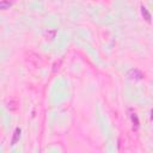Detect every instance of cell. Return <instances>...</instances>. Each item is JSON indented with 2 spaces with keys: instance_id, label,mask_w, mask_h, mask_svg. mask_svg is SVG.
<instances>
[{
  "instance_id": "2",
  "label": "cell",
  "mask_w": 153,
  "mask_h": 153,
  "mask_svg": "<svg viewBox=\"0 0 153 153\" xmlns=\"http://www.w3.org/2000/svg\"><path fill=\"white\" fill-rule=\"evenodd\" d=\"M129 117H130L131 123H133V129L134 130H137L139 129V126H140V121H139V117H137L136 112L129 110Z\"/></svg>"
},
{
  "instance_id": "3",
  "label": "cell",
  "mask_w": 153,
  "mask_h": 153,
  "mask_svg": "<svg viewBox=\"0 0 153 153\" xmlns=\"http://www.w3.org/2000/svg\"><path fill=\"white\" fill-rule=\"evenodd\" d=\"M6 106H7V109L10 111H16L18 109V102L14 100V99H12V100H10V102L6 103Z\"/></svg>"
},
{
  "instance_id": "5",
  "label": "cell",
  "mask_w": 153,
  "mask_h": 153,
  "mask_svg": "<svg viewBox=\"0 0 153 153\" xmlns=\"http://www.w3.org/2000/svg\"><path fill=\"white\" fill-rule=\"evenodd\" d=\"M44 37L47 38V39H49V41H53L54 38H55V36H56V30H47V31H44Z\"/></svg>"
},
{
  "instance_id": "7",
  "label": "cell",
  "mask_w": 153,
  "mask_h": 153,
  "mask_svg": "<svg viewBox=\"0 0 153 153\" xmlns=\"http://www.w3.org/2000/svg\"><path fill=\"white\" fill-rule=\"evenodd\" d=\"M13 1H10V0H1L0 1V10H7L12 6Z\"/></svg>"
},
{
  "instance_id": "4",
  "label": "cell",
  "mask_w": 153,
  "mask_h": 153,
  "mask_svg": "<svg viewBox=\"0 0 153 153\" xmlns=\"http://www.w3.org/2000/svg\"><path fill=\"white\" fill-rule=\"evenodd\" d=\"M20 133H22L20 128H16V130H14V133H13L12 141H11V143H12V145H16V143L19 141V139H20Z\"/></svg>"
},
{
  "instance_id": "6",
  "label": "cell",
  "mask_w": 153,
  "mask_h": 153,
  "mask_svg": "<svg viewBox=\"0 0 153 153\" xmlns=\"http://www.w3.org/2000/svg\"><path fill=\"white\" fill-rule=\"evenodd\" d=\"M141 13L143 16V19L147 22V23H151V14L148 12V10L145 7V6H141Z\"/></svg>"
},
{
  "instance_id": "1",
  "label": "cell",
  "mask_w": 153,
  "mask_h": 153,
  "mask_svg": "<svg viewBox=\"0 0 153 153\" xmlns=\"http://www.w3.org/2000/svg\"><path fill=\"white\" fill-rule=\"evenodd\" d=\"M127 78H128L129 80L137 81V80H142V79L145 78V74H143L141 71L136 69V68H131V69H129V71L127 72Z\"/></svg>"
}]
</instances>
